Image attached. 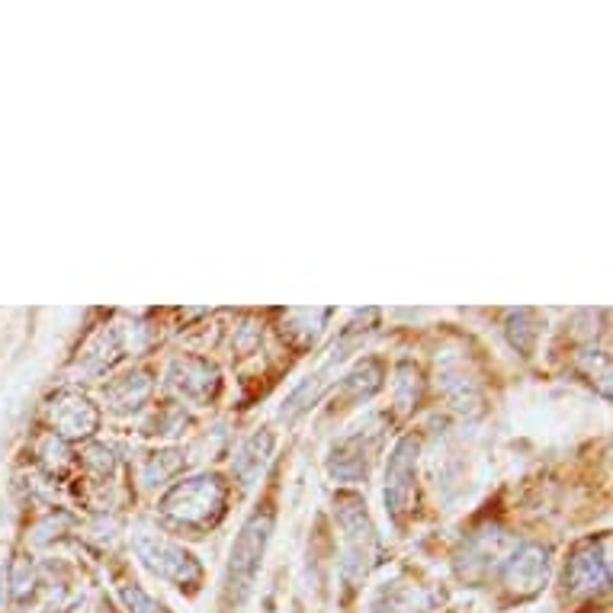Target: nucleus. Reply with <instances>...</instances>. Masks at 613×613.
I'll return each instance as SVG.
<instances>
[{"instance_id": "f257e3e1", "label": "nucleus", "mask_w": 613, "mask_h": 613, "mask_svg": "<svg viewBox=\"0 0 613 613\" xmlns=\"http://www.w3.org/2000/svg\"><path fill=\"white\" fill-rule=\"evenodd\" d=\"M264 543H267V524H260V517H254L232 549V565H228V601L241 604L244 597H248L254 575H257V559L264 553Z\"/></svg>"}]
</instances>
